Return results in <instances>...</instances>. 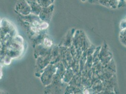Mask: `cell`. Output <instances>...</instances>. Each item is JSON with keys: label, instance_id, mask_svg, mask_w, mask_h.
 Segmentation results:
<instances>
[{"label": "cell", "instance_id": "1", "mask_svg": "<svg viewBox=\"0 0 126 94\" xmlns=\"http://www.w3.org/2000/svg\"><path fill=\"white\" fill-rule=\"evenodd\" d=\"M54 0H37L38 3L43 7H47L52 3Z\"/></svg>", "mask_w": 126, "mask_h": 94}, {"label": "cell", "instance_id": "2", "mask_svg": "<svg viewBox=\"0 0 126 94\" xmlns=\"http://www.w3.org/2000/svg\"></svg>", "mask_w": 126, "mask_h": 94}]
</instances>
